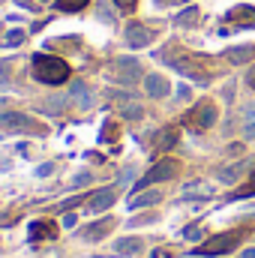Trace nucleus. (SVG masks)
<instances>
[{
	"label": "nucleus",
	"mask_w": 255,
	"mask_h": 258,
	"mask_svg": "<svg viewBox=\"0 0 255 258\" xmlns=\"http://www.w3.org/2000/svg\"><path fill=\"white\" fill-rule=\"evenodd\" d=\"M36 3H45V0H36Z\"/></svg>",
	"instance_id": "c9c22d12"
},
{
	"label": "nucleus",
	"mask_w": 255,
	"mask_h": 258,
	"mask_svg": "<svg viewBox=\"0 0 255 258\" xmlns=\"http://www.w3.org/2000/svg\"><path fill=\"white\" fill-rule=\"evenodd\" d=\"M186 123L195 126V129H210L213 123H216V105H213V102H198V105L189 111Z\"/></svg>",
	"instance_id": "423d86ee"
},
{
	"label": "nucleus",
	"mask_w": 255,
	"mask_h": 258,
	"mask_svg": "<svg viewBox=\"0 0 255 258\" xmlns=\"http://www.w3.org/2000/svg\"><path fill=\"white\" fill-rule=\"evenodd\" d=\"M114 138H117V126L114 123H105L102 126V141H114Z\"/></svg>",
	"instance_id": "b1692460"
},
{
	"label": "nucleus",
	"mask_w": 255,
	"mask_h": 258,
	"mask_svg": "<svg viewBox=\"0 0 255 258\" xmlns=\"http://www.w3.org/2000/svg\"><path fill=\"white\" fill-rule=\"evenodd\" d=\"M54 234H57L54 222H33L30 225V237L33 240H45V237H54Z\"/></svg>",
	"instance_id": "2eb2a0df"
},
{
	"label": "nucleus",
	"mask_w": 255,
	"mask_h": 258,
	"mask_svg": "<svg viewBox=\"0 0 255 258\" xmlns=\"http://www.w3.org/2000/svg\"><path fill=\"white\" fill-rule=\"evenodd\" d=\"M243 258H255V249H243Z\"/></svg>",
	"instance_id": "f704fd0d"
},
{
	"label": "nucleus",
	"mask_w": 255,
	"mask_h": 258,
	"mask_svg": "<svg viewBox=\"0 0 255 258\" xmlns=\"http://www.w3.org/2000/svg\"><path fill=\"white\" fill-rule=\"evenodd\" d=\"M183 237H186V240H198V237H201V228H195V225H192V228L183 231Z\"/></svg>",
	"instance_id": "bb28decb"
},
{
	"label": "nucleus",
	"mask_w": 255,
	"mask_h": 258,
	"mask_svg": "<svg viewBox=\"0 0 255 258\" xmlns=\"http://www.w3.org/2000/svg\"><path fill=\"white\" fill-rule=\"evenodd\" d=\"M51 171H54V162H45V165H39V168H36V177H48Z\"/></svg>",
	"instance_id": "393cba45"
},
{
	"label": "nucleus",
	"mask_w": 255,
	"mask_h": 258,
	"mask_svg": "<svg viewBox=\"0 0 255 258\" xmlns=\"http://www.w3.org/2000/svg\"><path fill=\"white\" fill-rule=\"evenodd\" d=\"M243 195H255V180L249 183V186H243V189H237V192H234V198H243Z\"/></svg>",
	"instance_id": "cd10ccee"
},
{
	"label": "nucleus",
	"mask_w": 255,
	"mask_h": 258,
	"mask_svg": "<svg viewBox=\"0 0 255 258\" xmlns=\"http://www.w3.org/2000/svg\"><path fill=\"white\" fill-rule=\"evenodd\" d=\"M0 129L24 132V135H45V132H48L45 123H39L36 117H30V114H24V111H6V114H0Z\"/></svg>",
	"instance_id": "f03ea898"
},
{
	"label": "nucleus",
	"mask_w": 255,
	"mask_h": 258,
	"mask_svg": "<svg viewBox=\"0 0 255 258\" xmlns=\"http://www.w3.org/2000/svg\"><path fill=\"white\" fill-rule=\"evenodd\" d=\"M174 174H177V162H174V159H159V162H156V165H153V168H150V171L138 180V183H135V192H141L147 183H162V180H171Z\"/></svg>",
	"instance_id": "20e7f679"
},
{
	"label": "nucleus",
	"mask_w": 255,
	"mask_h": 258,
	"mask_svg": "<svg viewBox=\"0 0 255 258\" xmlns=\"http://www.w3.org/2000/svg\"><path fill=\"white\" fill-rule=\"evenodd\" d=\"M9 81V60H0V84Z\"/></svg>",
	"instance_id": "a878e982"
},
{
	"label": "nucleus",
	"mask_w": 255,
	"mask_h": 258,
	"mask_svg": "<svg viewBox=\"0 0 255 258\" xmlns=\"http://www.w3.org/2000/svg\"><path fill=\"white\" fill-rule=\"evenodd\" d=\"M174 144H177V129L174 126L162 129L159 138H156V147H159V150H168V147H174Z\"/></svg>",
	"instance_id": "6ab92c4d"
},
{
	"label": "nucleus",
	"mask_w": 255,
	"mask_h": 258,
	"mask_svg": "<svg viewBox=\"0 0 255 258\" xmlns=\"http://www.w3.org/2000/svg\"><path fill=\"white\" fill-rule=\"evenodd\" d=\"M174 24H177V27H195V24H198V9H195V6H186L180 15H174Z\"/></svg>",
	"instance_id": "a211bd4d"
},
{
	"label": "nucleus",
	"mask_w": 255,
	"mask_h": 258,
	"mask_svg": "<svg viewBox=\"0 0 255 258\" xmlns=\"http://www.w3.org/2000/svg\"><path fill=\"white\" fill-rule=\"evenodd\" d=\"M243 168H246V162H237V165H228V168H222L219 171V180L222 183H234L240 174H243Z\"/></svg>",
	"instance_id": "aec40b11"
},
{
	"label": "nucleus",
	"mask_w": 255,
	"mask_h": 258,
	"mask_svg": "<svg viewBox=\"0 0 255 258\" xmlns=\"http://www.w3.org/2000/svg\"><path fill=\"white\" fill-rule=\"evenodd\" d=\"M75 225V213H66L63 216V228H72Z\"/></svg>",
	"instance_id": "2f4dec72"
},
{
	"label": "nucleus",
	"mask_w": 255,
	"mask_h": 258,
	"mask_svg": "<svg viewBox=\"0 0 255 258\" xmlns=\"http://www.w3.org/2000/svg\"><path fill=\"white\" fill-rule=\"evenodd\" d=\"M153 258H174V255H171L168 249H156V252H153Z\"/></svg>",
	"instance_id": "473e14b6"
},
{
	"label": "nucleus",
	"mask_w": 255,
	"mask_h": 258,
	"mask_svg": "<svg viewBox=\"0 0 255 258\" xmlns=\"http://www.w3.org/2000/svg\"><path fill=\"white\" fill-rule=\"evenodd\" d=\"M156 201H162V195L156 192V189H150V192H135L129 198V207L138 210V207H150V204H156Z\"/></svg>",
	"instance_id": "4468645a"
},
{
	"label": "nucleus",
	"mask_w": 255,
	"mask_h": 258,
	"mask_svg": "<svg viewBox=\"0 0 255 258\" xmlns=\"http://www.w3.org/2000/svg\"><path fill=\"white\" fill-rule=\"evenodd\" d=\"M87 180H90V174H84V171H81V174H75V180H72V186H81V183H87Z\"/></svg>",
	"instance_id": "c756f323"
},
{
	"label": "nucleus",
	"mask_w": 255,
	"mask_h": 258,
	"mask_svg": "<svg viewBox=\"0 0 255 258\" xmlns=\"http://www.w3.org/2000/svg\"><path fill=\"white\" fill-rule=\"evenodd\" d=\"M144 90H147V96L162 99V96H168V93H171V84H168L162 75H144Z\"/></svg>",
	"instance_id": "9d476101"
},
{
	"label": "nucleus",
	"mask_w": 255,
	"mask_h": 258,
	"mask_svg": "<svg viewBox=\"0 0 255 258\" xmlns=\"http://www.w3.org/2000/svg\"><path fill=\"white\" fill-rule=\"evenodd\" d=\"M243 135L246 138H255V105L243 111Z\"/></svg>",
	"instance_id": "412c9836"
},
{
	"label": "nucleus",
	"mask_w": 255,
	"mask_h": 258,
	"mask_svg": "<svg viewBox=\"0 0 255 258\" xmlns=\"http://www.w3.org/2000/svg\"><path fill=\"white\" fill-rule=\"evenodd\" d=\"M33 78L42 84H63L69 78V63L63 57H51V54H36L33 57Z\"/></svg>",
	"instance_id": "f257e3e1"
},
{
	"label": "nucleus",
	"mask_w": 255,
	"mask_h": 258,
	"mask_svg": "<svg viewBox=\"0 0 255 258\" xmlns=\"http://www.w3.org/2000/svg\"><path fill=\"white\" fill-rule=\"evenodd\" d=\"M111 228H114V219H99V222H93V225L84 228V240H102Z\"/></svg>",
	"instance_id": "ddd939ff"
},
{
	"label": "nucleus",
	"mask_w": 255,
	"mask_h": 258,
	"mask_svg": "<svg viewBox=\"0 0 255 258\" xmlns=\"http://www.w3.org/2000/svg\"><path fill=\"white\" fill-rule=\"evenodd\" d=\"M90 0H57V9L60 12H78V9H84Z\"/></svg>",
	"instance_id": "4be33fe9"
},
{
	"label": "nucleus",
	"mask_w": 255,
	"mask_h": 258,
	"mask_svg": "<svg viewBox=\"0 0 255 258\" xmlns=\"http://www.w3.org/2000/svg\"><path fill=\"white\" fill-rule=\"evenodd\" d=\"M228 63H234V66H240V63H249L255 57V45H234V48H228L225 54H222Z\"/></svg>",
	"instance_id": "f8f14e48"
},
{
	"label": "nucleus",
	"mask_w": 255,
	"mask_h": 258,
	"mask_svg": "<svg viewBox=\"0 0 255 258\" xmlns=\"http://www.w3.org/2000/svg\"><path fill=\"white\" fill-rule=\"evenodd\" d=\"M240 237H243V231H225V234H216V237L204 240L198 249H192V255H225V252L237 249Z\"/></svg>",
	"instance_id": "7ed1b4c3"
},
{
	"label": "nucleus",
	"mask_w": 255,
	"mask_h": 258,
	"mask_svg": "<svg viewBox=\"0 0 255 258\" xmlns=\"http://www.w3.org/2000/svg\"><path fill=\"white\" fill-rule=\"evenodd\" d=\"M114 3H117L123 12H132V9H135V0H114Z\"/></svg>",
	"instance_id": "c85d7f7f"
},
{
	"label": "nucleus",
	"mask_w": 255,
	"mask_h": 258,
	"mask_svg": "<svg viewBox=\"0 0 255 258\" xmlns=\"http://www.w3.org/2000/svg\"><path fill=\"white\" fill-rule=\"evenodd\" d=\"M117 102H120V111H123V117H129V120H138L141 114H144V108L138 105V102H132V99H126V96H114Z\"/></svg>",
	"instance_id": "dca6fc26"
},
{
	"label": "nucleus",
	"mask_w": 255,
	"mask_h": 258,
	"mask_svg": "<svg viewBox=\"0 0 255 258\" xmlns=\"http://www.w3.org/2000/svg\"><path fill=\"white\" fill-rule=\"evenodd\" d=\"M117 201V189H99V192H93L90 198H87V210L90 213H102V210H108L111 204Z\"/></svg>",
	"instance_id": "0eeeda50"
},
{
	"label": "nucleus",
	"mask_w": 255,
	"mask_h": 258,
	"mask_svg": "<svg viewBox=\"0 0 255 258\" xmlns=\"http://www.w3.org/2000/svg\"><path fill=\"white\" fill-rule=\"evenodd\" d=\"M141 249V240L138 237H120L117 243H114V252L117 255H135Z\"/></svg>",
	"instance_id": "f3484780"
},
{
	"label": "nucleus",
	"mask_w": 255,
	"mask_h": 258,
	"mask_svg": "<svg viewBox=\"0 0 255 258\" xmlns=\"http://www.w3.org/2000/svg\"><path fill=\"white\" fill-rule=\"evenodd\" d=\"M225 21H231V24H246V27H255V6H234V9H228Z\"/></svg>",
	"instance_id": "9b49d317"
},
{
	"label": "nucleus",
	"mask_w": 255,
	"mask_h": 258,
	"mask_svg": "<svg viewBox=\"0 0 255 258\" xmlns=\"http://www.w3.org/2000/svg\"><path fill=\"white\" fill-rule=\"evenodd\" d=\"M69 102H72L75 108L87 111V108H93V90H90L87 84H72V90H69Z\"/></svg>",
	"instance_id": "1a4fd4ad"
},
{
	"label": "nucleus",
	"mask_w": 255,
	"mask_h": 258,
	"mask_svg": "<svg viewBox=\"0 0 255 258\" xmlns=\"http://www.w3.org/2000/svg\"><path fill=\"white\" fill-rule=\"evenodd\" d=\"M150 42V30L141 21H129L126 24V45L129 48H144Z\"/></svg>",
	"instance_id": "6e6552de"
},
{
	"label": "nucleus",
	"mask_w": 255,
	"mask_h": 258,
	"mask_svg": "<svg viewBox=\"0 0 255 258\" xmlns=\"http://www.w3.org/2000/svg\"><path fill=\"white\" fill-rule=\"evenodd\" d=\"M246 87H252V90H255V66L246 72Z\"/></svg>",
	"instance_id": "7c9ffc66"
},
{
	"label": "nucleus",
	"mask_w": 255,
	"mask_h": 258,
	"mask_svg": "<svg viewBox=\"0 0 255 258\" xmlns=\"http://www.w3.org/2000/svg\"><path fill=\"white\" fill-rule=\"evenodd\" d=\"M111 78L120 84H135V81H141V63L135 57H117L111 66Z\"/></svg>",
	"instance_id": "39448f33"
},
{
	"label": "nucleus",
	"mask_w": 255,
	"mask_h": 258,
	"mask_svg": "<svg viewBox=\"0 0 255 258\" xmlns=\"http://www.w3.org/2000/svg\"><path fill=\"white\" fill-rule=\"evenodd\" d=\"M15 3H21V6H27V9H33V6H36V0H15Z\"/></svg>",
	"instance_id": "72a5a7b5"
},
{
	"label": "nucleus",
	"mask_w": 255,
	"mask_h": 258,
	"mask_svg": "<svg viewBox=\"0 0 255 258\" xmlns=\"http://www.w3.org/2000/svg\"><path fill=\"white\" fill-rule=\"evenodd\" d=\"M24 36H27L24 30H9V33L3 36V45H6V48H15V45H21V42H24Z\"/></svg>",
	"instance_id": "5701e85b"
}]
</instances>
